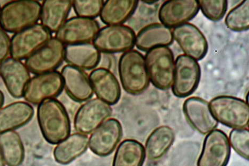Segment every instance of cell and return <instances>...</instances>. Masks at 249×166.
<instances>
[{
  "mask_svg": "<svg viewBox=\"0 0 249 166\" xmlns=\"http://www.w3.org/2000/svg\"><path fill=\"white\" fill-rule=\"evenodd\" d=\"M63 89L62 76L57 71L35 75L28 82L23 98L28 103L38 105L44 100L60 96Z\"/></svg>",
  "mask_w": 249,
  "mask_h": 166,
  "instance_id": "obj_8",
  "label": "cell"
},
{
  "mask_svg": "<svg viewBox=\"0 0 249 166\" xmlns=\"http://www.w3.org/2000/svg\"><path fill=\"white\" fill-rule=\"evenodd\" d=\"M231 147L226 133L215 129L206 135L197 166H227Z\"/></svg>",
  "mask_w": 249,
  "mask_h": 166,
  "instance_id": "obj_13",
  "label": "cell"
},
{
  "mask_svg": "<svg viewBox=\"0 0 249 166\" xmlns=\"http://www.w3.org/2000/svg\"><path fill=\"white\" fill-rule=\"evenodd\" d=\"M100 30L94 19L78 16L70 17L55 33V38L65 46L91 43Z\"/></svg>",
  "mask_w": 249,
  "mask_h": 166,
  "instance_id": "obj_11",
  "label": "cell"
},
{
  "mask_svg": "<svg viewBox=\"0 0 249 166\" xmlns=\"http://www.w3.org/2000/svg\"><path fill=\"white\" fill-rule=\"evenodd\" d=\"M175 139V133L170 127L163 126L156 129L146 142L147 158L152 161L161 158L173 145Z\"/></svg>",
  "mask_w": 249,
  "mask_h": 166,
  "instance_id": "obj_27",
  "label": "cell"
},
{
  "mask_svg": "<svg viewBox=\"0 0 249 166\" xmlns=\"http://www.w3.org/2000/svg\"><path fill=\"white\" fill-rule=\"evenodd\" d=\"M5 164L4 160L1 149H0V166H5Z\"/></svg>",
  "mask_w": 249,
  "mask_h": 166,
  "instance_id": "obj_36",
  "label": "cell"
},
{
  "mask_svg": "<svg viewBox=\"0 0 249 166\" xmlns=\"http://www.w3.org/2000/svg\"><path fill=\"white\" fill-rule=\"evenodd\" d=\"M145 158L143 145L137 140L126 139L118 147L112 166H143Z\"/></svg>",
  "mask_w": 249,
  "mask_h": 166,
  "instance_id": "obj_29",
  "label": "cell"
},
{
  "mask_svg": "<svg viewBox=\"0 0 249 166\" xmlns=\"http://www.w3.org/2000/svg\"><path fill=\"white\" fill-rule=\"evenodd\" d=\"M34 109L29 103H12L0 110V133L12 131L26 125L34 116Z\"/></svg>",
  "mask_w": 249,
  "mask_h": 166,
  "instance_id": "obj_23",
  "label": "cell"
},
{
  "mask_svg": "<svg viewBox=\"0 0 249 166\" xmlns=\"http://www.w3.org/2000/svg\"><path fill=\"white\" fill-rule=\"evenodd\" d=\"M65 45L55 37L26 59L29 72L35 75L55 71L64 61Z\"/></svg>",
  "mask_w": 249,
  "mask_h": 166,
  "instance_id": "obj_10",
  "label": "cell"
},
{
  "mask_svg": "<svg viewBox=\"0 0 249 166\" xmlns=\"http://www.w3.org/2000/svg\"><path fill=\"white\" fill-rule=\"evenodd\" d=\"M137 0L104 2L100 14V20L107 26L121 25L128 21L138 7Z\"/></svg>",
  "mask_w": 249,
  "mask_h": 166,
  "instance_id": "obj_25",
  "label": "cell"
},
{
  "mask_svg": "<svg viewBox=\"0 0 249 166\" xmlns=\"http://www.w3.org/2000/svg\"><path fill=\"white\" fill-rule=\"evenodd\" d=\"M10 39L9 35L0 27V63L10 54Z\"/></svg>",
  "mask_w": 249,
  "mask_h": 166,
  "instance_id": "obj_34",
  "label": "cell"
},
{
  "mask_svg": "<svg viewBox=\"0 0 249 166\" xmlns=\"http://www.w3.org/2000/svg\"><path fill=\"white\" fill-rule=\"evenodd\" d=\"M88 145L87 135L80 133H73L57 144L53 155L57 163L68 165L84 154Z\"/></svg>",
  "mask_w": 249,
  "mask_h": 166,
  "instance_id": "obj_26",
  "label": "cell"
},
{
  "mask_svg": "<svg viewBox=\"0 0 249 166\" xmlns=\"http://www.w3.org/2000/svg\"><path fill=\"white\" fill-rule=\"evenodd\" d=\"M123 128L114 118L106 120L91 134L89 146L91 151L100 157L110 155L122 139Z\"/></svg>",
  "mask_w": 249,
  "mask_h": 166,
  "instance_id": "obj_14",
  "label": "cell"
},
{
  "mask_svg": "<svg viewBox=\"0 0 249 166\" xmlns=\"http://www.w3.org/2000/svg\"><path fill=\"white\" fill-rule=\"evenodd\" d=\"M135 40L134 30L121 25L107 26L100 29L92 42L100 52L113 54L132 50Z\"/></svg>",
  "mask_w": 249,
  "mask_h": 166,
  "instance_id": "obj_6",
  "label": "cell"
},
{
  "mask_svg": "<svg viewBox=\"0 0 249 166\" xmlns=\"http://www.w3.org/2000/svg\"><path fill=\"white\" fill-rule=\"evenodd\" d=\"M102 55L91 43L65 46L64 61L82 70H90L99 64Z\"/></svg>",
  "mask_w": 249,
  "mask_h": 166,
  "instance_id": "obj_21",
  "label": "cell"
},
{
  "mask_svg": "<svg viewBox=\"0 0 249 166\" xmlns=\"http://www.w3.org/2000/svg\"><path fill=\"white\" fill-rule=\"evenodd\" d=\"M41 4L34 0H19L5 4L0 13V27L5 32L16 33L37 24Z\"/></svg>",
  "mask_w": 249,
  "mask_h": 166,
  "instance_id": "obj_3",
  "label": "cell"
},
{
  "mask_svg": "<svg viewBox=\"0 0 249 166\" xmlns=\"http://www.w3.org/2000/svg\"><path fill=\"white\" fill-rule=\"evenodd\" d=\"M52 33L40 23L17 32L10 39V55L26 60L52 38Z\"/></svg>",
  "mask_w": 249,
  "mask_h": 166,
  "instance_id": "obj_7",
  "label": "cell"
},
{
  "mask_svg": "<svg viewBox=\"0 0 249 166\" xmlns=\"http://www.w3.org/2000/svg\"><path fill=\"white\" fill-rule=\"evenodd\" d=\"M173 35L186 55L200 61L207 55L208 42L203 33L192 23H186L174 28Z\"/></svg>",
  "mask_w": 249,
  "mask_h": 166,
  "instance_id": "obj_15",
  "label": "cell"
},
{
  "mask_svg": "<svg viewBox=\"0 0 249 166\" xmlns=\"http://www.w3.org/2000/svg\"><path fill=\"white\" fill-rule=\"evenodd\" d=\"M72 5L71 0H45L41 4L40 24L56 33L67 20Z\"/></svg>",
  "mask_w": 249,
  "mask_h": 166,
  "instance_id": "obj_22",
  "label": "cell"
},
{
  "mask_svg": "<svg viewBox=\"0 0 249 166\" xmlns=\"http://www.w3.org/2000/svg\"><path fill=\"white\" fill-rule=\"evenodd\" d=\"M201 77L198 63L191 57L181 55L176 59L172 91L174 96L185 98L197 88Z\"/></svg>",
  "mask_w": 249,
  "mask_h": 166,
  "instance_id": "obj_9",
  "label": "cell"
},
{
  "mask_svg": "<svg viewBox=\"0 0 249 166\" xmlns=\"http://www.w3.org/2000/svg\"><path fill=\"white\" fill-rule=\"evenodd\" d=\"M144 2L147 4H153L154 3H156L158 1H143Z\"/></svg>",
  "mask_w": 249,
  "mask_h": 166,
  "instance_id": "obj_37",
  "label": "cell"
},
{
  "mask_svg": "<svg viewBox=\"0 0 249 166\" xmlns=\"http://www.w3.org/2000/svg\"><path fill=\"white\" fill-rule=\"evenodd\" d=\"M1 7H0V13H1Z\"/></svg>",
  "mask_w": 249,
  "mask_h": 166,
  "instance_id": "obj_38",
  "label": "cell"
},
{
  "mask_svg": "<svg viewBox=\"0 0 249 166\" xmlns=\"http://www.w3.org/2000/svg\"><path fill=\"white\" fill-rule=\"evenodd\" d=\"M144 58L152 84L159 90H168L173 85L174 78L173 51L168 47H158L146 52Z\"/></svg>",
  "mask_w": 249,
  "mask_h": 166,
  "instance_id": "obj_5",
  "label": "cell"
},
{
  "mask_svg": "<svg viewBox=\"0 0 249 166\" xmlns=\"http://www.w3.org/2000/svg\"><path fill=\"white\" fill-rule=\"evenodd\" d=\"M173 42L171 29L161 23H154L141 30L136 35L135 45L140 50L147 52L156 47H167Z\"/></svg>",
  "mask_w": 249,
  "mask_h": 166,
  "instance_id": "obj_24",
  "label": "cell"
},
{
  "mask_svg": "<svg viewBox=\"0 0 249 166\" xmlns=\"http://www.w3.org/2000/svg\"><path fill=\"white\" fill-rule=\"evenodd\" d=\"M183 112L188 123L201 134L209 133L218 126L209 104L203 99L192 97L187 99L183 105Z\"/></svg>",
  "mask_w": 249,
  "mask_h": 166,
  "instance_id": "obj_18",
  "label": "cell"
},
{
  "mask_svg": "<svg viewBox=\"0 0 249 166\" xmlns=\"http://www.w3.org/2000/svg\"><path fill=\"white\" fill-rule=\"evenodd\" d=\"M104 2V0H74L72 8L77 16L94 19L100 16Z\"/></svg>",
  "mask_w": 249,
  "mask_h": 166,
  "instance_id": "obj_32",
  "label": "cell"
},
{
  "mask_svg": "<svg viewBox=\"0 0 249 166\" xmlns=\"http://www.w3.org/2000/svg\"><path fill=\"white\" fill-rule=\"evenodd\" d=\"M199 9L207 19L214 22L221 20L228 8V2L226 0L198 1Z\"/></svg>",
  "mask_w": 249,
  "mask_h": 166,
  "instance_id": "obj_31",
  "label": "cell"
},
{
  "mask_svg": "<svg viewBox=\"0 0 249 166\" xmlns=\"http://www.w3.org/2000/svg\"><path fill=\"white\" fill-rule=\"evenodd\" d=\"M37 116L41 134L48 143L57 145L70 135L68 113L56 99L46 100L39 103Z\"/></svg>",
  "mask_w": 249,
  "mask_h": 166,
  "instance_id": "obj_1",
  "label": "cell"
},
{
  "mask_svg": "<svg viewBox=\"0 0 249 166\" xmlns=\"http://www.w3.org/2000/svg\"><path fill=\"white\" fill-rule=\"evenodd\" d=\"M4 96L3 92L0 90V110L2 108V106L4 103Z\"/></svg>",
  "mask_w": 249,
  "mask_h": 166,
  "instance_id": "obj_35",
  "label": "cell"
},
{
  "mask_svg": "<svg viewBox=\"0 0 249 166\" xmlns=\"http://www.w3.org/2000/svg\"><path fill=\"white\" fill-rule=\"evenodd\" d=\"M225 25L233 32H243L249 28V1L245 0L231 10L225 20Z\"/></svg>",
  "mask_w": 249,
  "mask_h": 166,
  "instance_id": "obj_30",
  "label": "cell"
},
{
  "mask_svg": "<svg viewBox=\"0 0 249 166\" xmlns=\"http://www.w3.org/2000/svg\"><path fill=\"white\" fill-rule=\"evenodd\" d=\"M118 73L124 91L132 96H139L149 87L145 58L136 50L124 52L118 62Z\"/></svg>",
  "mask_w": 249,
  "mask_h": 166,
  "instance_id": "obj_2",
  "label": "cell"
},
{
  "mask_svg": "<svg viewBox=\"0 0 249 166\" xmlns=\"http://www.w3.org/2000/svg\"><path fill=\"white\" fill-rule=\"evenodd\" d=\"M110 105L99 99L87 100L77 111L74 119L75 129L79 133H92L112 115Z\"/></svg>",
  "mask_w": 249,
  "mask_h": 166,
  "instance_id": "obj_12",
  "label": "cell"
},
{
  "mask_svg": "<svg viewBox=\"0 0 249 166\" xmlns=\"http://www.w3.org/2000/svg\"><path fill=\"white\" fill-rule=\"evenodd\" d=\"M89 77L93 92L98 99L110 105L119 102L122 94L121 86L111 70L99 67L93 69Z\"/></svg>",
  "mask_w": 249,
  "mask_h": 166,
  "instance_id": "obj_20",
  "label": "cell"
},
{
  "mask_svg": "<svg viewBox=\"0 0 249 166\" xmlns=\"http://www.w3.org/2000/svg\"><path fill=\"white\" fill-rule=\"evenodd\" d=\"M0 149L8 166H20L24 161V146L20 135L14 130L0 133Z\"/></svg>",
  "mask_w": 249,
  "mask_h": 166,
  "instance_id": "obj_28",
  "label": "cell"
},
{
  "mask_svg": "<svg viewBox=\"0 0 249 166\" xmlns=\"http://www.w3.org/2000/svg\"><path fill=\"white\" fill-rule=\"evenodd\" d=\"M61 74L65 91L74 101L84 102L93 97L89 77L84 70L67 65L62 69Z\"/></svg>",
  "mask_w": 249,
  "mask_h": 166,
  "instance_id": "obj_19",
  "label": "cell"
},
{
  "mask_svg": "<svg viewBox=\"0 0 249 166\" xmlns=\"http://www.w3.org/2000/svg\"><path fill=\"white\" fill-rule=\"evenodd\" d=\"M199 9L197 0H170L161 5L159 19L166 27L175 28L193 19Z\"/></svg>",
  "mask_w": 249,
  "mask_h": 166,
  "instance_id": "obj_16",
  "label": "cell"
},
{
  "mask_svg": "<svg viewBox=\"0 0 249 166\" xmlns=\"http://www.w3.org/2000/svg\"><path fill=\"white\" fill-rule=\"evenodd\" d=\"M229 140L234 151L241 157L249 161V129L232 130L230 133Z\"/></svg>",
  "mask_w": 249,
  "mask_h": 166,
  "instance_id": "obj_33",
  "label": "cell"
},
{
  "mask_svg": "<svg viewBox=\"0 0 249 166\" xmlns=\"http://www.w3.org/2000/svg\"><path fill=\"white\" fill-rule=\"evenodd\" d=\"M213 117L223 125L234 129H249V104L239 98L219 96L209 104Z\"/></svg>",
  "mask_w": 249,
  "mask_h": 166,
  "instance_id": "obj_4",
  "label": "cell"
},
{
  "mask_svg": "<svg viewBox=\"0 0 249 166\" xmlns=\"http://www.w3.org/2000/svg\"><path fill=\"white\" fill-rule=\"evenodd\" d=\"M0 76L12 97L23 98V92L31 79L30 72L21 61L8 57L0 63Z\"/></svg>",
  "mask_w": 249,
  "mask_h": 166,
  "instance_id": "obj_17",
  "label": "cell"
}]
</instances>
